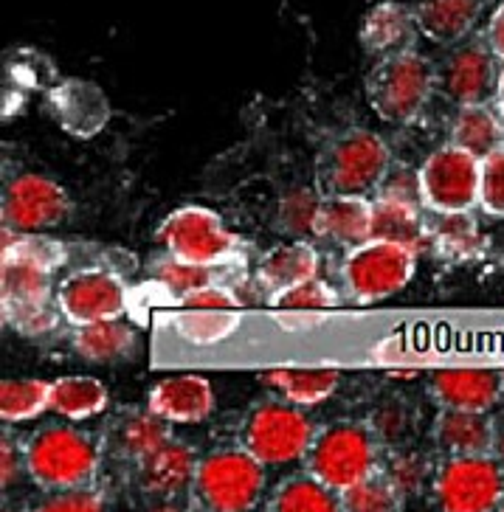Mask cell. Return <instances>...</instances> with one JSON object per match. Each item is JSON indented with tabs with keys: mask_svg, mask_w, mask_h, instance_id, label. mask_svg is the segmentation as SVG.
<instances>
[{
	"mask_svg": "<svg viewBox=\"0 0 504 512\" xmlns=\"http://www.w3.org/2000/svg\"><path fill=\"white\" fill-rule=\"evenodd\" d=\"M307 473L347 493L355 484L367 482L381 467V439L372 425L361 422H333L316 431L313 448L307 453Z\"/></svg>",
	"mask_w": 504,
	"mask_h": 512,
	"instance_id": "cell-1",
	"label": "cell"
},
{
	"mask_svg": "<svg viewBox=\"0 0 504 512\" xmlns=\"http://www.w3.org/2000/svg\"><path fill=\"white\" fill-rule=\"evenodd\" d=\"M26 473L43 490H62L91 484L99 470V448L85 431L74 425L40 428L23 445Z\"/></svg>",
	"mask_w": 504,
	"mask_h": 512,
	"instance_id": "cell-2",
	"label": "cell"
},
{
	"mask_svg": "<svg viewBox=\"0 0 504 512\" xmlns=\"http://www.w3.org/2000/svg\"><path fill=\"white\" fill-rule=\"evenodd\" d=\"M192 493L212 512L254 510L265 493V465L245 445L217 448L198 462Z\"/></svg>",
	"mask_w": 504,
	"mask_h": 512,
	"instance_id": "cell-3",
	"label": "cell"
},
{
	"mask_svg": "<svg viewBox=\"0 0 504 512\" xmlns=\"http://www.w3.org/2000/svg\"><path fill=\"white\" fill-rule=\"evenodd\" d=\"M240 439L265 467L293 465L307 459L316 439V425L305 414V408L282 397L251 408Z\"/></svg>",
	"mask_w": 504,
	"mask_h": 512,
	"instance_id": "cell-4",
	"label": "cell"
},
{
	"mask_svg": "<svg viewBox=\"0 0 504 512\" xmlns=\"http://www.w3.org/2000/svg\"><path fill=\"white\" fill-rule=\"evenodd\" d=\"M392 166L389 144L378 133L350 130L330 144L319 161V186L327 195L367 197Z\"/></svg>",
	"mask_w": 504,
	"mask_h": 512,
	"instance_id": "cell-5",
	"label": "cell"
},
{
	"mask_svg": "<svg viewBox=\"0 0 504 512\" xmlns=\"http://www.w3.org/2000/svg\"><path fill=\"white\" fill-rule=\"evenodd\" d=\"M369 102L375 113L389 124H409L420 116L434 91L431 62L414 48L383 57L381 65L369 74Z\"/></svg>",
	"mask_w": 504,
	"mask_h": 512,
	"instance_id": "cell-6",
	"label": "cell"
},
{
	"mask_svg": "<svg viewBox=\"0 0 504 512\" xmlns=\"http://www.w3.org/2000/svg\"><path fill=\"white\" fill-rule=\"evenodd\" d=\"M434 496L448 512L502 510L504 470L499 456L457 453L434 473Z\"/></svg>",
	"mask_w": 504,
	"mask_h": 512,
	"instance_id": "cell-7",
	"label": "cell"
},
{
	"mask_svg": "<svg viewBox=\"0 0 504 512\" xmlns=\"http://www.w3.org/2000/svg\"><path fill=\"white\" fill-rule=\"evenodd\" d=\"M414 276V251L389 240H367L344 259V285L355 302H383L398 296Z\"/></svg>",
	"mask_w": 504,
	"mask_h": 512,
	"instance_id": "cell-8",
	"label": "cell"
},
{
	"mask_svg": "<svg viewBox=\"0 0 504 512\" xmlns=\"http://www.w3.org/2000/svg\"><path fill=\"white\" fill-rule=\"evenodd\" d=\"M158 242L167 254L203 265H220L237 251V237L223 223V217L203 206L172 211L158 228Z\"/></svg>",
	"mask_w": 504,
	"mask_h": 512,
	"instance_id": "cell-9",
	"label": "cell"
},
{
	"mask_svg": "<svg viewBox=\"0 0 504 512\" xmlns=\"http://www.w3.org/2000/svg\"><path fill=\"white\" fill-rule=\"evenodd\" d=\"M423 197L434 214L437 211H465L479 203L482 158L462 150L457 144H445L434 150L420 166Z\"/></svg>",
	"mask_w": 504,
	"mask_h": 512,
	"instance_id": "cell-10",
	"label": "cell"
},
{
	"mask_svg": "<svg viewBox=\"0 0 504 512\" xmlns=\"http://www.w3.org/2000/svg\"><path fill=\"white\" fill-rule=\"evenodd\" d=\"M71 214V197L60 183L46 175H17L6 183L3 192V228L23 231V234H43L57 228Z\"/></svg>",
	"mask_w": 504,
	"mask_h": 512,
	"instance_id": "cell-11",
	"label": "cell"
},
{
	"mask_svg": "<svg viewBox=\"0 0 504 512\" xmlns=\"http://www.w3.org/2000/svg\"><path fill=\"white\" fill-rule=\"evenodd\" d=\"M57 307L71 324L82 327L122 316L127 307V290L113 271L79 268L57 285Z\"/></svg>",
	"mask_w": 504,
	"mask_h": 512,
	"instance_id": "cell-12",
	"label": "cell"
},
{
	"mask_svg": "<svg viewBox=\"0 0 504 512\" xmlns=\"http://www.w3.org/2000/svg\"><path fill=\"white\" fill-rule=\"evenodd\" d=\"M496 54L485 43H459L440 71V91L462 105H488L496 96L499 68Z\"/></svg>",
	"mask_w": 504,
	"mask_h": 512,
	"instance_id": "cell-13",
	"label": "cell"
},
{
	"mask_svg": "<svg viewBox=\"0 0 504 512\" xmlns=\"http://www.w3.org/2000/svg\"><path fill=\"white\" fill-rule=\"evenodd\" d=\"M147 408L169 425H195L212 417L214 389L203 375L164 377L150 389Z\"/></svg>",
	"mask_w": 504,
	"mask_h": 512,
	"instance_id": "cell-14",
	"label": "cell"
},
{
	"mask_svg": "<svg viewBox=\"0 0 504 512\" xmlns=\"http://www.w3.org/2000/svg\"><path fill=\"white\" fill-rule=\"evenodd\" d=\"M431 392L445 408L485 411L504 394V377L493 369H440L431 380Z\"/></svg>",
	"mask_w": 504,
	"mask_h": 512,
	"instance_id": "cell-15",
	"label": "cell"
},
{
	"mask_svg": "<svg viewBox=\"0 0 504 512\" xmlns=\"http://www.w3.org/2000/svg\"><path fill=\"white\" fill-rule=\"evenodd\" d=\"M48 102L62 127L79 138L96 136L110 119V105H107L105 93L85 79L62 82L60 88L51 91Z\"/></svg>",
	"mask_w": 504,
	"mask_h": 512,
	"instance_id": "cell-16",
	"label": "cell"
},
{
	"mask_svg": "<svg viewBox=\"0 0 504 512\" xmlns=\"http://www.w3.org/2000/svg\"><path fill=\"white\" fill-rule=\"evenodd\" d=\"M198 462L186 442L169 439L161 451L138 462V484L147 496H178L195 484Z\"/></svg>",
	"mask_w": 504,
	"mask_h": 512,
	"instance_id": "cell-17",
	"label": "cell"
},
{
	"mask_svg": "<svg viewBox=\"0 0 504 512\" xmlns=\"http://www.w3.org/2000/svg\"><path fill=\"white\" fill-rule=\"evenodd\" d=\"M485 12V0H420L414 17L417 29L431 43L454 46L474 31Z\"/></svg>",
	"mask_w": 504,
	"mask_h": 512,
	"instance_id": "cell-18",
	"label": "cell"
},
{
	"mask_svg": "<svg viewBox=\"0 0 504 512\" xmlns=\"http://www.w3.org/2000/svg\"><path fill=\"white\" fill-rule=\"evenodd\" d=\"M417 17L409 6L386 0L378 3L361 26V43L369 54L375 57H389L412 48L414 37H417Z\"/></svg>",
	"mask_w": 504,
	"mask_h": 512,
	"instance_id": "cell-19",
	"label": "cell"
},
{
	"mask_svg": "<svg viewBox=\"0 0 504 512\" xmlns=\"http://www.w3.org/2000/svg\"><path fill=\"white\" fill-rule=\"evenodd\" d=\"M319 265V251L310 242H288V245H279L271 254L262 256L260 268H257V282L265 293L279 296V293L319 276Z\"/></svg>",
	"mask_w": 504,
	"mask_h": 512,
	"instance_id": "cell-20",
	"label": "cell"
},
{
	"mask_svg": "<svg viewBox=\"0 0 504 512\" xmlns=\"http://www.w3.org/2000/svg\"><path fill=\"white\" fill-rule=\"evenodd\" d=\"M496 439V422L485 411L445 408L434 422V442L448 456L457 453H490Z\"/></svg>",
	"mask_w": 504,
	"mask_h": 512,
	"instance_id": "cell-21",
	"label": "cell"
},
{
	"mask_svg": "<svg viewBox=\"0 0 504 512\" xmlns=\"http://www.w3.org/2000/svg\"><path fill=\"white\" fill-rule=\"evenodd\" d=\"M321 240L355 248L372 240V200L358 195H327L319 217Z\"/></svg>",
	"mask_w": 504,
	"mask_h": 512,
	"instance_id": "cell-22",
	"label": "cell"
},
{
	"mask_svg": "<svg viewBox=\"0 0 504 512\" xmlns=\"http://www.w3.org/2000/svg\"><path fill=\"white\" fill-rule=\"evenodd\" d=\"M260 380L265 386L276 389L285 400L296 403V406L313 408L327 403L336 394L338 383H341V372L327 369V366H316V369L276 366V369L260 372Z\"/></svg>",
	"mask_w": 504,
	"mask_h": 512,
	"instance_id": "cell-23",
	"label": "cell"
},
{
	"mask_svg": "<svg viewBox=\"0 0 504 512\" xmlns=\"http://www.w3.org/2000/svg\"><path fill=\"white\" fill-rule=\"evenodd\" d=\"M110 406V392L102 380L88 375L60 377L51 383L48 394V411L57 414L62 420L82 422L99 417Z\"/></svg>",
	"mask_w": 504,
	"mask_h": 512,
	"instance_id": "cell-24",
	"label": "cell"
},
{
	"mask_svg": "<svg viewBox=\"0 0 504 512\" xmlns=\"http://www.w3.org/2000/svg\"><path fill=\"white\" fill-rule=\"evenodd\" d=\"M74 352L88 363H116L133 355L136 349V330L127 327L119 318H105L82 324L71 338Z\"/></svg>",
	"mask_w": 504,
	"mask_h": 512,
	"instance_id": "cell-25",
	"label": "cell"
},
{
	"mask_svg": "<svg viewBox=\"0 0 504 512\" xmlns=\"http://www.w3.org/2000/svg\"><path fill=\"white\" fill-rule=\"evenodd\" d=\"M428 234H431V245L445 259H454V262H471L485 251V237L471 209L437 211V217L428 226Z\"/></svg>",
	"mask_w": 504,
	"mask_h": 512,
	"instance_id": "cell-26",
	"label": "cell"
},
{
	"mask_svg": "<svg viewBox=\"0 0 504 512\" xmlns=\"http://www.w3.org/2000/svg\"><path fill=\"white\" fill-rule=\"evenodd\" d=\"M51 273L46 265L29 256L3 254L0 265V302L3 304H34L51 302Z\"/></svg>",
	"mask_w": 504,
	"mask_h": 512,
	"instance_id": "cell-27",
	"label": "cell"
},
{
	"mask_svg": "<svg viewBox=\"0 0 504 512\" xmlns=\"http://www.w3.org/2000/svg\"><path fill=\"white\" fill-rule=\"evenodd\" d=\"M451 144L485 158L504 144L502 113H493L488 105H462L451 124Z\"/></svg>",
	"mask_w": 504,
	"mask_h": 512,
	"instance_id": "cell-28",
	"label": "cell"
},
{
	"mask_svg": "<svg viewBox=\"0 0 504 512\" xmlns=\"http://www.w3.org/2000/svg\"><path fill=\"white\" fill-rule=\"evenodd\" d=\"M372 237L406 245V248H412L414 254L423 251L431 242V234H428V226L420 209L400 206V203H386V200H372Z\"/></svg>",
	"mask_w": 504,
	"mask_h": 512,
	"instance_id": "cell-29",
	"label": "cell"
},
{
	"mask_svg": "<svg viewBox=\"0 0 504 512\" xmlns=\"http://www.w3.org/2000/svg\"><path fill=\"white\" fill-rule=\"evenodd\" d=\"M274 512H336L341 510V493L316 479L313 473L293 476L276 487L271 498Z\"/></svg>",
	"mask_w": 504,
	"mask_h": 512,
	"instance_id": "cell-30",
	"label": "cell"
},
{
	"mask_svg": "<svg viewBox=\"0 0 504 512\" xmlns=\"http://www.w3.org/2000/svg\"><path fill=\"white\" fill-rule=\"evenodd\" d=\"M172 327L178 338H184L195 347H212L231 338L240 330V313L237 310H200V307H184V313L172 318Z\"/></svg>",
	"mask_w": 504,
	"mask_h": 512,
	"instance_id": "cell-31",
	"label": "cell"
},
{
	"mask_svg": "<svg viewBox=\"0 0 504 512\" xmlns=\"http://www.w3.org/2000/svg\"><path fill=\"white\" fill-rule=\"evenodd\" d=\"M119 448L124 456L144 462L153 453H158L167 445L172 434H169V422L158 417L155 411H141V414H130L127 420L119 425Z\"/></svg>",
	"mask_w": 504,
	"mask_h": 512,
	"instance_id": "cell-32",
	"label": "cell"
},
{
	"mask_svg": "<svg viewBox=\"0 0 504 512\" xmlns=\"http://www.w3.org/2000/svg\"><path fill=\"white\" fill-rule=\"evenodd\" d=\"M48 394H51V383L37 380V377L3 380L0 383V420L6 425L37 420L43 411H48Z\"/></svg>",
	"mask_w": 504,
	"mask_h": 512,
	"instance_id": "cell-33",
	"label": "cell"
},
{
	"mask_svg": "<svg viewBox=\"0 0 504 512\" xmlns=\"http://www.w3.org/2000/svg\"><path fill=\"white\" fill-rule=\"evenodd\" d=\"M217 268L220 265H203V262H189L181 256L167 254L164 259L153 262V279L161 287H167L172 296L186 299L189 293L217 282Z\"/></svg>",
	"mask_w": 504,
	"mask_h": 512,
	"instance_id": "cell-34",
	"label": "cell"
},
{
	"mask_svg": "<svg viewBox=\"0 0 504 512\" xmlns=\"http://www.w3.org/2000/svg\"><path fill=\"white\" fill-rule=\"evenodd\" d=\"M321 200L319 192L313 189H293L288 195L282 197L279 203V223L282 228L299 237V240H307V237H319V217H321Z\"/></svg>",
	"mask_w": 504,
	"mask_h": 512,
	"instance_id": "cell-35",
	"label": "cell"
},
{
	"mask_svg": "<svg viewBox=\"0 0 504 512\" xmlns=\"http://www.w3.org/2000/svg\"><path fill=\"white\" fill-rule=\"evenodd\" d=\"M400 507H403V496L395 490V484L378 473L341 493V510L347 512H395Z\"/></svg>",
	"mask_w": 504,
	"mask_h": 512,
	"instance_id": "cell-36",
	"label": "cell"
},
{
	"mask_svg": "<svg viewBox=\"0 0 504 512\" xmlns=\"http://www.w3.org/2000/svg\"><path fill=\"white\" fill-rule=\"evenodd\" d=\"M3 254H20L29 256L34 262L46 265L48 271H57L65 265L68 251L65 245L43 234H23V231H12V228H3Z\"/></svg>",
	"mask_w": 504,
	"mask_h": 512,
	"instance_id": "cell-37",
	"label": "cell"
},
{
	"mask_svg": "<svg viewBox=\"0 0 504 512\" xmlns=\"http://www.w3.org/2000/svg\"><path fill=\"white\" fill-rule=\"evenodd\" d=\"M60 316L62 313H57L48 302L3 304V324L26 338H40V335L54 332L60 324Z\"/></svg>",
	"mask_w": 504,
	"mask_h": 512,
	"instance_id": "cell-38",
	"label": "cell"
},
{
	"mask_svg": "<svg viewBox=\"0 0 504 512\" xmlns=\"http://www.w3.org/2000/svg\"><path fill=\"white\" fill-rule=\"evenodd\" d=\"M375 200L386 203H400V206H414L423 209L426 197H423V181H420V169L412 166H389L383 181L375 189Z\"/></svg>",
	"mask_w": 504,
	"mask_h": 512,
	"instance_id": "cell-39",
	"label": "cell"
},
{
	"mask_svg": "<svg viewBox=\"0 0 504 512\" xmlns=\"http://www.w3.org/2000/svg\"><path fill=\"white\" fill-rule=\"evenodd\" d=\"M271 302H274L276 310H316V313H321V310L336 307L338 293L333 290V285H327L324 279L313 276V279H307L302 285L274 296Z\"/></svg>",
	"mask_w": 504,
	"mask_h": 512,
	"instance_id": "cell-40",
	"label": "cell"
},
{
	"mask_svg": "<svg viewBox=\"0 0 504 512\" xmlns=\"http://www.w3.org/2000/svg\"><path fill=\"white\" fill-rule=\"evenodd\" d=\"M389 482L395 484L400 496H417L423 490V484L428 482V459L420 453H398L392 456V462L386 465L383 473Z\"/></svg>",
	"mask_w": 504,
	"mask_h": 512,
	"instance_id": "cell-41",
	"label": "cell"
},
{
	"mask_svg": "<svg viewBox=\"0 0 504 512\" xmlns=\"http://www.w3.org/2000/svg\"><path fill=\"white\" fill-rule=\"evenodd\" d=\"M479 206L488 211L490 217H504V144L482 158Z\"/></svg>",
	"mask_w": 504,
	"mask_h": 512,
	"instance_id": "cell-42",
	"label": "cell"
},
{
	"mask_svg": "<svg viewBox=\"0 0 504 512\" xmlns=\"http://www.w3.org/2000/svg\"><path fill=\"white\" fill-rule=\"evenodd\" d=\"M40 510H46V512H99V510H105V501H102V496L93 490L91 484H77V487L48 490V496L40 501Z\"/></svg>",
	"mask_w": 504,
	"mask_h": 512,
	"instance_id": "cell-43",
	"label": "cell"
},
{
	"mask_svg": "<svg viewBox=\"0 0 504 512\" xmlns=\"http://www.w3.org/2000/svg\"><path fill=\"white\" fill-rule=\"evenodd\" d=\"M181 304L184 307H200V310H240L243 307L234 287L217 285V282L189 293L186 299H181Z\"/></svg>",
	"mask_w": 504,
	"mask_h": 512,
	"instance_id": "cell-44",
	"label": "cell"
},
{
	"mask_svg": "<svg viewBox=\"0 0 504 512\" xmlns=\"http://www.w3.org/2000/svg\"><path fill=\"white\" fill-rule=\"evenodd\" d=\"M372 431L378 434L381 442H395L406 434V425H409V417H406V408L398 406V403H386V406L375 408L372 414Z\"/></svg>",
	"mask_w": 504,
	"mask_h": 512,
	"instance_id": "cell-45",
	"label": "cell"
},
{
	"mask_svg": "<svg viewBox=\"0 0 504 512\" xmlns=\"http://www.w3.org/2000/svg\"><path fill=\"white\" fill-rule=\"evenodd\" d=\"M20 473H26V456L15 445V439L3 434L0 439V484H3V490L12 487L20 479Z\"/></svg>",
	"mask_w": 504,
	"mask_h": 512,
	"instance_id": "cell-46",
	"label": "cell"
},
{
	"mask_svg": "<svg viewBox=\"0 0 504 512\" xmlns=\"http://www.w3.org/2000/svg\"><path fill=\"white\" fill-rule=\"evenodd\" d=\"M485 40H488L490 51L504 62V0L493 9V15H490L488 29H485Z\"/></svg>",
	"mask_w": 504,
	"mask_h": 512,
	"instance_id": "cell-47",
	"label": "cell"
},
{
	"mask_svg": "<svg viewBox=\"0 0 504 512\" xmlns=\"http://www.w3.org/2000/svg\"><path fill=\"white\" fill-rule=\"evenodd\" d=\"M493 453L502 459L504 465V420L496 422V439H493Z\"/></svg>",
	"mask_w": 504,
	"mask_h": 512,
	"instance_id": "cell-48",
	"label": "cell"
},
{
	"mask_svg": "<svg viewBox=\"0 0 504 512\" xmlns=\"http://www.w3.org/2000/svg\"><path fill=\"white\" fill-rule=\"evenodd\" d=\"M493 99H496V110L502 113L504 119V68L499 71V82H496V96Z\"/></svg>",
	"mask_w": 504,
	"mask_h": 512,
	"instance_id": "cell-49",
	"label": "cell"
},
{
	"mask_svg": "<svg viewBox=\"0 0 504 512\" xmlns=\"http://www.w3.org/2000/svg\"><path fill=\"white\" fill-rule=\"evenodd\" d=\"M502 510H504V501H502Z\"/></svg>",
	"mask_w": 504,
	"mask_h": 512,
	"instance_id": "cell-50",
	"label": "cell"
}]
</instances>
